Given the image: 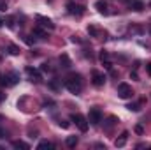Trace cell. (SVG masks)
Listing matches in <instances>:
<instances>
[{"label": "cell", "mask_w": 151, "mask_h": 150, "mask_svg": "<svg viewBox=\"0 0 151 150\" xmlns=\"http://www.w3.org/2000/svg\"><path fill=\"white\" fill-rule=\"evenodd\" d=\"M65 87L72 92V94H79L81 92V76L79 74H72L69 79H65Z\"/></svg>", "instance_id": "6da1fadb"}, {"label": "cell", "mask_w": 151, "mask_h": 150, "mask_svg": "<svg viewBox=\"0 0 151 150\" xmlns=\"http://www.w3.org/2000/svg\"><path fill=\"white\" fill-rule=\"evenodd\" d=\"M70 120L76 124V127L81 131V133H86L88 131V118H84L81 113H74L72 117H70Z\"/></svg>", "instance_id": "7a4b0ae2"}, {"label": "cell", "mask_w": 151, "mask_h": 150, "mask_svg": "<svg viewBox=\"0 0 151 150\" xmlns=\"http://www.w3.org/2000/svg\"><path fill=\"white\" fill-rule=\"evenodd\" d=\"M134 95V90L128 83H119L118 85V97L119 99H130Z\"/></svg>", "instance_id": "3957f363"}, {"label": "cell", "mask_w": 151, "mask_h": 150, "mask_svg": "<svg viewBox=\"0 0 151 150\" xmlns=\"http://www.w3.org/2000/svg\"><path fill=\"white\" fill-rule=\"evenodd\" d=\"M88 122H90V124H93V125L100 124V122H102V111H100L99 108L90 110V113H88Z\"/></svg>", "instance_id": "277c9868"}, {"label": "cell", "mask_w": 151, "mask_h": 150, "mask_svg": "<svg viewBox=\"0 0 151 150\" xmlns=\"http://www.w3.org/2000/svg\"><path fill=\"white\" fill-rule=\"evenodd\" d=\"M104 83H106V74L95 71V73H93V85H95V87H102Z\"/></svg>", "instance_id": "5b68a950"}, {"label": "cell", "mask_w": 151, "mask_h": 150, "mask_svg": "<svg viewBox=\"0 0 151 150\" xmlns=\"http://www.w3.org/2000/svg\"><path fill=\"white\" fill-rule=\"evenodd\" d=\"M37 21L42 25V27H47L49 30H55V23H53L49 18H44V16H40V14H39V16H37Z\"/></svg>", "instance_id": "8992f818"}, {"label": "cell", "mask_w": 151, "mask_h": 150, "mask_svg": "<svg viewBox=\"0 0 151 150\" xmlns=\"http://www.w3.org/2000/svg\"><path fill=\"white\" fill-rule=\"evenodd\" d=\"M67 9H69V12L70 14H83L84 12V7L83 5H76V4H67Z\"/></svg>", "instance_id": "52a82bcc"}, {"label": "cell", "mask_w": 151, "mask_h": 150, "mask_svg": "<svg viewBox=\"0 0 151 150\" xmlns=\"http://www.w3.org/2000/svg\"><path fill=\"white\" fill-rule=\"evenodd\" d=\"M127 138H128V133L125 131V133H123V134H121V136H119L116 141H114V145H116V147H123V145L127 143Z\"/></svg>", "instance_id": "ba28073f"}, {"label": "cell", "mask_w": 151, "mask_h": 150, "mask_svg": "<svg viewBox=\"0 0 151 150\" xmlns=\"http://www.w3.org/2000/svg\"><path fill=\"white\" fill-rule=\"evenodd\" d=\"M130 7H132L134 11H142V9H144V4H142L141 0H132V2H130Z\"/></svg>", "instance_id": "9c48e42d"}, {"label": "cell", "mask_w": 151, "mask_h": 150, "mask_svg": "<svg viewBox=\"0 0 151 150\" xmlns=\"http://www.w3.org/2000/svg\"><path fill=\"white\" fill-rule=\"evenodd\" d=\"M27 74H30L32 78H35V81L40 79V73H39L37 69H34V67H27Z\"/></svg>", "instance_id": "30bf717a"}, {"label": "cell", "mask_w": 151, "mask_h": 150, "mask_svg": "<svg viewBox=\"0 0 151 150\" xmlns=\"http://www.w3.org/2000/svg\"><path fill=\"white\" fill-rule=\"evenodd\" d=\"M95 7L99 9V12H104V14L107 12V4H106L104 0H99V2L95 4Z\"/></svg>", "instance_id": "8fae6325"}, {"label": "cell", "mask_w": 151, "mask_h": 150, "mask_svg": "<svg viewBox=\"0 0 151 150\" xmlns=\"http://www.w3.org/2000/svg\"><path fill=\"white\" fill-rule=\"evenodd\" d=\"M77 136H69L67 140H65V143H67V147H70V149H74L76 145H77Z\"/></svg>", "instance_id": "7c38bea8"}, {"label": "cell", "mask_w": 151, "mask_h": 150, "mask_svg": "<svg viewBox=\"0 0 151 150\" xmlns=\"http://www.w3.org/2000/svg\"><path fill=\"white\" fill-rule=\"evenodd\" d=\"M9 81H11V87H12V85H16V83H18V81H19V74H18V73H9Z\"/></svg>", "instance_id": "4fadbf2b"}, {"label": "cell", "mask_w": 151, "mask_h": 150, "mask_svg": "<svg viewBox=\"0 0 151 150\" xmlns=\"http://www.w3.org/2000/svg\"><path fill=\"white\" fill-rule=\"evenodd\" d=\"M12 147L14 149H25V150H28L30 147L25 143V141H19V140H16V141H12Z\"/></svg>", "instance_id": "5bb4252c"}, {"label": "cell", "mask_w": 151, "mask_h": 150, "mask_svg": "<svg viewBox=\"0 0 151 150\" xmlns=\"http://www.w3.org/2000/svg\"><path fill=\"white\" fill-rule=\"evenodd\" d=\"M7 50H9V53H11V55H19V48H18L16 44H9V46H7Z\"/></svg>", "instance_id": "9a60e30c"}, {"label": "cell", "mask_w": 151, "mask_h": 150, "mask_svg": "<svg viewBox=\"0 0 151 150\" xmlns=\"http://www.w3.org/2000/svg\"><path fill=\"white\" fill-rule=\"evenodd\" d=\"M60 62L63 64V67H65V69H69V67H70V60H69V57H67V55H62V57H60Z\"/></svg>", "instance_id": "2e32d148"}, {"label": "cell", "mask_w": 151, "mask_h": 150, "mask_svg": "<svg viewBox=\"0 0 151 150\" xmlns=\"http://www.w3.org/2000/svg\"><path fill=\"white\" fill-rule=\"evenodd\" d=\"M34 36H39L40 39H46L47 37V32H44L42 28H34Z\"/></svg>", "instance_id": "e0dca14e"}, {"label": "cell", "mask_w": 151, "mask_h": 150, "mask_svg": "<svg viewBox=\"0 0 151 150\" xmlns=\"http://www.w3.org/2000/svg\"><path fill=\"white\" fill-rule=\"evenodd\" d=\"M39 149H55V143H51V141H40Z\"/></svg>", "instance_id": "ac0fdd59"}, {"label": "cell", "mask_w": 151, "mask_h": 150, "mask_svg": "<svg viewBox=\"0 0 151 150\" xmlns=\"http://www.w3.org/2000/svg\"><path fill=\"white\" fill-rule=\"evenodd\" d=\"M0 85L2 87H11V81H9V76H0Z\"/></svg>", "instance_id": "d6986e66"}, {"label": "cell", "mask_w": 151, "mask_h": 150, "mask_svg": "<svg viewBox=\"0 0 151 150\" xmlns=\"http://www.w3.org/2000/svg\"><path fill=\"white\" fill-rule=\"evenodd\" d=\"M88 34H90L91 37H97V36H99V30H97V27L90 25V27H88Z\"/></svg>", "instance_id": "ffe728a7"}, {"label": "cell", "mask_w": 151, "mask_h": 150, "mask_svg": "<svg viewBox=\"0 0 151 150\" xmlns=\"http://www.w3.org/2000/svg\"><path fill=\"white\" fill-rule=\"evenodd\" d=\"M128 110H130V111H139V110H141V104H139V103H134V104L128 106Z\"/></svg>", "instance_id": "44dd1931"}, {"label": "cell", "mask_w": 151, "mask_h": 150, "mask_svg": "<svg viewBox=\"0 0 151 150\" xmlns=\"http://www.w3.org/2000/svg\"><path fill=\"white\" fill-rule=\"evenodd\" d=\"M58 124H60V127H63V129H69V127H70V124H69L67 120H60Z\"/></svg>", "instance_id": "7402d4cb"}, {"label": "cell", "mask_w": 151, "mask_h": 150, "mask_svg": "<svg viewBox=\"0 0 151 150\" xmlns=\"http://www.w3.org/2000/svg\"><path fill=\"white\" fill-rule=\"evenodd\" d=\"M100 60H102V62H104V60H109V53L102 51V53H100Z\"/></svg>", "instance_id": "603a6c76"}, {"label": "cell", "mask_w": 151, "mask_h": 150, "mask_svg": "<svg viewBox=\"0 0 151 150\" xmlns=\"http://www.w3.org/2000/svg\"><path fill=\"white\" fill-rule=\"evenodd\" d=\"M135 133H137V134H142V133H144L142 125H135Z\"/></svg>", "instance_id": "cb8c5ba5"}, {"label": "cell", "mask_w": 151, "mask_h": 150, "mask_svg": "<svg viewBox=\"0 0 151 150\" xmlns=\"http://www.w3.org/2000/svg\"><path fill=\"white\" fill-rule=\"evenodd\" d=\"M7 9V4L5 2H0V11H5Z\"/></svg>", "instance_id": "d4e9b609"}, {"label": "cell", "mask_w": 151, "mask_h": 150, "mask_svg": "<svg viewBox=\"0 0 151 150\" xmlns=\"http://www.w3.org/2000/svg\"><path fill=\"white\" fill-rule=\"evenodd\" d=\"M146 71H148V74L151 76V62H148V64H146Z\"/></svg>", "instance_id": "484cf974"}, {"label": "cell", "mask_w": 151, "mask_h": 150, "mask_svg": "<svg viewBox=\"0 0 151 150\" xmlns=\"http://www.w3.org/2000/svg\"><path fill=\"white\" fill-rule=\"evenodd\" d=\"M7 25H9V27H11V28H12V27H14V23H12V18H9V20H7Z\"/></svg>", "instance_id": "4316f807"}, {"label": "cell", "mask_w": 151, "mask_h": 150, "mask_svg": "<svg viewBox=\"0 0 151 150\" xmlns=\"http://www.w3.org/2000/svg\"><path fill=\"white\" fill-rule=\"evenodd\" d=\"M5 136H7V133L4 129H0V138H5Z\"/></svg>", "instance_id": "83f0119b"}, {"label": "cell", "mask_w": 151, "mask_h": 150, "mask_svg": "<svg viewBox=\"0 0 151 150\" xmlns=\"http://www.w3.org/2000/svg\"><path fill=\"white\" fill-rule=\"evenodd\" d=\"M42 71H49V66L47 64H42Z\"/></svg>", "instance_id": "f1b7e54d"}, {"label": "cell", "mask_w": 151, "mask_h": 150, "mask_svg": "<svg viewBox=\"0 0 151 150\" xmlns=\"http://www.w3.org/2000/svg\"><path fill=\"white\" fill-rule=\"evenodd\" d=\"M2 25H4V20H2V18H0V27H2Z\"/></svg>", "instance_id": "f546056e"}, {"label": "cell", "mask_w": 151, "mask_h": 150, "mask_svg": "<svg viewBox=\"0 0 151 150\" xmlns=\"http://www.w3.org/2000/svg\"><path fill=\"white\" fill-rule=\"evenodd\" d=\"M150 7H151V2H150Z\"/></svg>", "instance_id": "4dcf8cb0"}]
</instances>
